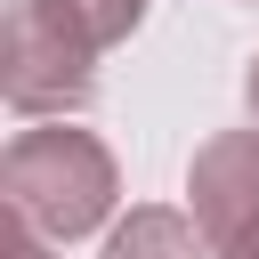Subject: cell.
<instances>
[{"instance_id":"5","label":"cell","mask_w":259,"mask_h":259,"mask_svg":"<svg viewBox=\"0 0 259 259\" xmlns=\"http://www.w3.org/2000/svg\"><path fill=\"white\" fill-rule=\"evenodd\" d=\"M57 8H73V16L97 32V49H113V40H130V32L146 24V0H57Z\"/></svg>"},{"instance_id":"6","label":"cell","mask_w":259,"mask_h":259,"mask_svg":"<svg viewBox=\"0 0 259 259\" xmlns=\"http://www.w3.org/2000/svg\"><path fill=\"white\" fill-rule=\"evenodd\" d=\"M0 259H57V251H49V235H32L24 219H8V227H0Z\"/></svg>"},{"instance_id":"8","label":"cell","mask_w":259,"mask_h":259,"mask_svg":"<svg viewBox=\"0 0 259 259\" xmlns=\"http://www.w3.org/2000/svg\"><path fill=\"white\" fill-rule=\"evenodd\" d=\"M235 259H259V243H251V251H235Z\"/></svg>"},{"instance_id":"4","label":"cell","mask_w":259,"mask_h":259,"mask_svg":"<svg viewBox=\"0 0 259 259\" xmlns=\"http://www.w3.org/2000/svg\"><path fill=\"white\" fill-rule=\"evenodd\" d=\"M105 259H219V251L202 243V227H194L186 210H170V202H138L130 219H113Z\"/></svg>"},{"instance_id":"1","label":"cell","mask_w":259,"mask_h":259,"mask_svg":"<svg viewBox=\"0 0 259 259\" xmlns=\"http://www.w3.org/2000/svg\"><path fill=\"white\" fill-rule=\"evenodd\" d=\"M0 202H8V219H24L49 243H81V235H97L113 219L121 170H113V154H105L97 130L40 121V130L8 138V154H0Z\"/></svg>"},{"instance_id":"7","label":"cell","mask_w":259,"mask_h":259,"mask_svg":"<svg viewBox=\"0 0 259 259\" xmlns=\"http://www.w3.org/2000/svg\"><path fill=\"white\" fill-rule=\"evenodd\" d=\"M243 105H251V121H259V57H251V73H243Z\"/></svg>"},{"instance_id":"3","label":"cell","mask_w":259,"mask_h":259,"mask_svg":"<svg viewBox=\"0 0 259 259\" xmlns=\"http://www.w3.org/2000/svg\"><path fill=\"white\" fill-rule=\"evenodd\" d=\"M186 219L202 227V243L219 259L259 243V121L251 130H219L194 146L186 162Z\"/></svg>"},{"instance_id":"2","label":"cell","mask_w":259,"mask_h":259,"mask_svg":"<svg viewBox=\"0 0 259 259\" xmlns=\"http://www.w3.org/2000/svg\"><path fill=\"white\" fill-rule=\"evenodd\" d=\"M97 32L57 0H16L0 32V97L24 121H65L97 105Z\"/></svg>"}]
</instances>
